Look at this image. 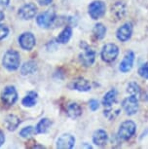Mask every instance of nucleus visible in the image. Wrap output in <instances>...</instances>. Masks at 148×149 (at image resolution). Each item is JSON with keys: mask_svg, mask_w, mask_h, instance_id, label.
Instances as JSON below:
<instances>
[{"mask_svg": "<svg viewBox=\"0 0 148 149\" xmlns=\"http://www.w3.org/2000/svg\"><path fill=\"white\" fill-rule=\"evenodd\" d=\"M2 63L5 68H7L10 71L18 69L21 63V58H19V54L14 50H9L5 53Z\"/></svg>", "mask_w": 148, "mask_h": 149, "instance_id": "1", "label": "nucleus"}, {"mask_svg": "<svg viewBox=\"0 0 148 149\" xmlns=\"http://www.w3.org/2000/svg\"><path fill=\"white\" fill-rule=\"evenodd\" d=\"M136 131V125L135 122L131 120L125 121L120 125L118 131V137L120 139L128 140L135 134Z\"/></svg>", "mask_w": 148, "mask_h": 149, "instance_id": "2", "label": "nucleus"}, {"mask_svg": "<svg viewBox=\"0 0 148 149\" xmlns=\"http://www.w3.org/2000/svg\"><path fill=\"white\" fill-rule=\"evenodd\" d=\"M118 55L119 48L113 43L104 45L101 50V58L105 63H112L117 58Z\"/></svg>", "mask_w": 148, "mask_h": 149, "instance_id": "3", "label": "nucleus"}, {"mask_svg": "<svg viewBox=\"0 0 148 149\" xmlns=\"http://www.w3.org/2000/svg\"><path fill=\"white\" fill-rule=\"evenodd\" d=\"M106 6L100 0H96L93 1L89 5V15L93 19H97L105 14Z\"/></svg>", "mask_w": 148, "mask_h": 149, "instance_id": "4", "label": "nucleus"}, {"mask_svg": "<svg viewBox=\"0 0 148 149\" xmlns=\"http://www.w3.org/2000/svg\"><path fill=\"white\" fill-rule=\"evenodd\" d=\"M56 13L54 10H48L44 13H41L40 15L37 17L36 21H37V24L40 27L43 29H48L52 26L53 22L55 21Z\"/></svg>", "mask_w": 148, "mask_h": 149, "instance_id": "5", "label": "nucleus"}, {"mask_svg": "<svg viewBox=\"0 0 148 149\" xmlns=\"http://www.w3.org/2000/svg\"><path fill=\"white\" fill-rule=\"evenodd\" d=\"M1 100L4 104L13 105L18 100V93H17L15 87L8 86L1 93Z\"/></svg>", "mask_w": 148, "mask_h": 149, "instance_id": "6", "label": "nucleus"}, {"mask_svg": "<svg viewBox=\"0 0 148 149\" xmlns=\"http://www.w3.org/2000/svg\"><path fill=\"white\" fill-rule=\"evenodd\" d=\"M122 107L128 115H133L138 111V100L135 97H128L122 102Z\"/></svg>", "mask_w": 148, "mask_h": 149, "instance_id": "7", "label": "nucleus"}, {"mask_svg": "<svg viewBox=\"0 0 148 149\" xmlns=\"http://www.w3.org/2000/svg\"><path fill=\"white\" fill-rule=\"evenodd\" d=\"M19 42L21 47L24 50L26 51H30L31 49H33V47L35 46V37L31 32H24L23 33L19 38Z\"/></svg>", "mask_w": 148, "mask_h": 149, "instance_id": "8", "label": "nucleus"}, {"mask_svg": "<svg viewBox=\"0 0 148 149\" xmlns=\"http://www.w3.org/2000/svg\"><path fill=\"white\" fill-rule=\"evenodd\" d=\"M80 61L82 63L83 65L85 66H91L94 63V58H96V53L94 50H92L91 48L88 46H85L84 48V52L79 56Z\"/></svg>", "mask_w": 148, "mask_h": 149, "instance_id": "9", "label": "nucleus"}, {"mask_svg": "<svg viewBox=\"0 0 148 149\" xmlns=\"http://www.w3.org/2000/svg\"><path fill=\"white\" fill-rule=\"evenodd\" d=\"M37 12V7L34 4L28 3L24 5L22 8H19V16L21 17L23 19H30L34 18Z\"/></svg>", "mask_w": 148, "mask_h": 149, "instance_id": "10", "label": "nucleus"}, {"mask_svg": "<svg viewBox=\"0 0 148 149\" xmlns=\"http://www.w3.org/2000/svg\"><path fill=\"white\" fill-rule=\"evenodd\" d=\"M75 139L73 136L69 134H63L57 141V147L60 149H71L73 148Z\"/></svg>", "mask_w": 148, "mask_h": 149, "instance_id": "11", "label": "nucleus"}, {"mask_svg": "<svg viewBox=\"0 0 148 149\" xmlns=\"http://www.w3.org/2000/svg\"><path fill=\"white\" fill-rule=\"evenodd\" d=\"M132 33H133L132 24L127 22V24H123L121 27H119L116 34H117V38H118L120 41L125 42V41H128L131 38Z\"/></svg>", "mask_w": 148, "mask_h": 149, "instance_id": "12", "label": "nucleus"}, {"mask_svg": "<svg viewBox=\"0 0 148 149\" xmlns=\"http://www.w3.org/2000/svg\"><path fill=\"white\" fill-rule=\"evenodd\" d=\"M133 61H135V54L132 51H129L126 54L123 61H121V63H120V70L124 73L130 71L133 65Z\"/></svg>", "mask_w": 148, "mask_h": 149, "instance_id": "13", "label": "nucleus"}, {"mask_svg": "<svg viewBox=\"0 0 148 149\" xmlns=\"http://www.w3.org/2000/svg\"><path fill=\"white\" fill-rule=\"evenodd\" d=\"M108 136L103 130H97L93 134V142L97 146H104L107 143Z\"/></svg>", "mask_w": 148, "mask_h": 149, "instance_id": "14", "label": "nucleus"}, {"mask_svg": "<svg viewBox=\"0 0 148 149\" xmlns=\"http://www.w3.org/2000/svg\"><path fill=\"white\" fill-rule=\"evenodd\" d=\"M72 88L80 92H88L91 90V84L84 78H78L72 82Z\"/></svg>", "mask_w": 148, "mask_h": 149, "instance_id": "15", "label": "nucleus"}, {"mask_svg": "<svg viewBox=\"0 0 148 149\" xmlns=\"http://www.w3.org/2000/svg\"><path fill=\"white\" fill-rule=\"evenodd\" d=\"M111 11H112V15L115 17L117 19H120L126 15L127 8H126V5L123 3V2H116V3L111 7Z\"/></svg>", "mask_w": 148, "mask_h": 149, "instance_id": "16", "label": "nucleus"}, {"mask_svg": "<svg viewBox=\"0 0 148 149\" xmlns=\"http://www.w3.org/2000/svg\"><path fill=\"white\" fill-rule=\"evenodd\" d=\"M21 120L16 115H8L4 120V125L9 131H15L17 128L19 127Z\"/></svg>", "mask_w": 148, "mask_h": 149, "instance_id": "17", "label": "nucleus"}, {"mask_svg": "<svg viewBox=\"0 0 148 149\" xmlns=\"http://www.w3.org/2000/svg\"><path fill=\"white\" fill-rule=\"evenodd\" d=\"M66 113L71 119H76L82 114V108L79 104L75 102H72V103H69L66 107Z\"/></svg>", "mask_w": 148, "mask_h": 149, "instance_id": "18", "label": "nucleus"}, {"mask_svg": "<svg viewBox=\"0 0 148 149\" xmlns=\"http://www.w3.org/2000/svg\"><path fill=\"white\" fill-rule=\"evenodd\" d=\"M116 100H117V92L116 90L113 89L105 94L104 97L102 100V104L106 106V107H109V106L115 104Z\"/></svg>", "mask_w": 148, "mask_h": 149, "instance_id": "19", "label": "nucleus"}, {"mask_svg": "<svg viewBox=\"0 0 148 149\" xmlns=\"http://www.w3.org/2000/svg\"><path fill=\"white\" fill-rule=\"evenodd\" d=\"M52 125V122L50 121L48 118H43L39 121V123L37 124L36 126L35 130H36V133L38 134H44V133H47L49 131L50 127Z\"/></svg>", "mask_w": 148, "mask_h": 149, "instance_id": "20", "label": "nucleus"}, {"mask_svg": "<svg viewBox=\"0 0 148 149\" xmlns=\"http://www.w3.org/2000/svg\"><path fill=\"white\" fill-rule=\"evenodd\" d=\"M71 35H72V29L70 26H66L65 29L58 34L57 41L58 43L65 44V43H67L69 41V39L71 38Z\"/></svg>", "mask_w": 148, "mask_h": 149, "instance_id": "21", "label": "nucleus"}, {"mask_svg": "<svg viewBox=\"0 0 148 149\" xmlns=\"http://www.w3.org/2000/svg\"><path fill=\"white\" fill-rule=\"evenodd\" d=\"M37 102V94L35 92H29L23 100V104L26 107H31L34 106Z\"/></svg>", "mask_w": 148, "mask_h": 149, "instance_id": "22", "label": "nucleus"}, {"mask_svg": "<svg viewBox=\"0 0 148 149\" xmlns=\"http://www.w3.org/2000/svg\"><path fill=\"white\" fill-rule=\"evenodd\" d=\"M36 63L34 61H26V63H24V65L21 67V73L23 75H29L32 74L36 71Z\"/></svg>", "mask_w": 148, "mask_h": 149, "instance_id": "23", "label": "nucleus"}, {"mask_svg": "<svg viewBox=\"0 0 148 149\" xmlns=\"http://www.w3.org/2000/svg\"><path fill=\"white\" fill-rule=\"evenodd\" d=\"M127 92L129 93L133 97H135L136 98H138L141 95V89L139 87L138 84H136L135 82H132L128 85L127 88Z\"/></svg>", "mask_w": 148, "mask_h": 149, "instance_id": "24", "label": "nucleus"}, {"mask_svg": "<svg viewBox=\"0 0 148 149\" xmlns=\"http://www.w3.org/2000/svg\"><path fill=\"white\" fill-rule=\"evenodd\" d=\"M93 33L97 39H102L105 36V33H106V27L103 26L102 24H97L94 26Z\"/></svg>", "mask_w": 148, "mask_h": 149, "instance_id": "25", "label": "nucleus"}, {"mask_svg": "<svg viewBox=\"0 0 148 149\" xmlns=\"http://www.w3.org/2000/svg\"><path fill=\"white\" fill-rule=\"evenodd\" d=\"M119 113H120V108L119 107L112 108V105L109 106L108 109H106V110H104V115L108 118V119H110V120H112V119H114V118H116L119 115Z\"/></svg>", "mask_w": 148, "mask_h": 149, "instance_id": "26", "label": "nucleus"}, {"mask_svg": "<svg viewBox=\"0 0 148 149\" xmlns=\"http://www.w3.org/2000/svg\"><path fill=\"white\" fill-rule=\"evenodd\" d=\"M36 132V130L34 128L32 127V126H28V127H26L24 128L23 130L21 131V134L22 137H24V139H27V137H30L31 136H33V134H34Z\"/></svg>", "mask_w": 148, "mask_h": 149, "instance_id": "27", "label": "nucleus"}, {"mask_svg": "<svg viewBox=\"0 0 148 149\" xmlns=\"http://www.w3.org/2000/svg\"><path fill=\"white\" fill-rule=\"evenodd\" d=\"M138 74L140 75L142 78L148 79V63L143 64V65L138 69Z\"/></svg>", "mask_w": 148, "mask_h": 149, "instance_id": "28", "label": "nucleus"}, {"mask_svg": "<svg viewBox=\"0 0 148 149\" xmlns=\"http://www.w3.org/2000/svg\"><path fill=\"white\" fill-rule=\"evenodd\" d=\"M9 34V29L5 24H0V40L6 38Z\"/></svg>", "mask_w": 148, "mask_h": 149, "instance_id": "29", "label": "nucleus"}, {"mask_svg": "<svg viewBox=\"0 0 148 149\" xmlns=\"http://www.w3.org/2000/svg\"><path fill=\"white\" fill-rule=\"evenodd\" d=\"M89 106H90L91 110L96 111L97 109H99V103L96 100H90V102H89Z\"/></svg>", "mask_w": 148, "mask_h": 149, "instance_id": "30", "label": "nucleus"}, {"mask_svg": "<svg viewBox=\"0 0 148 149\" xmlns=\"http://www.w3.org/2000/svg\"><path fill=\"white\" fill-rule=\"evenodd\" d=\"M53 0H38V3L42 6H47V5L51 4Z\"/></svg>", "mask_w": 148, "mask_h": 149, "instance_id": "31", "label": "nucleus"}, {"mask_svg": "<svg viewBox=\"0 0 148 149\" xmlns=\"http://www.w3.org/2000/svg\"><path fill=\"white\" fill-rule=\"evenodd\" d=\"M10 3V0H0V6H8V4Z\"/></svg>", "mask_w": 148, "mask_h": 149, "instance_id": "32", "label": "nucleus"}, {"mask_svg": "<svg viewBox=\"0 0 148 149\" xmlns=\"http://www.w3.org/2000/svg\"><path fill=\"white\" fill-rule=\"evenodd\" d=\"M4 141H5V136H4L3 133H2V132H0V146L3 144Z\"/></svg>", "mask_w": 148, "mask_h": 149, "instance_id": "33", "label": "nucleus"}, {"mask_svg": "<svg viewBox=\"0 0 148 149\" xmlns=\"http://www.w3.org/2000/svg\"><path fill=\"white\" fill-rule=\"evenodd\" d=\"M4 13L3 12H2V11L1 10H0V22H1L2 21V19H4Z\"/></svg>", "mask_w": 148, "mask_h": 149, "instance_id": "34", "label": "nucleus"}]
</instances>
